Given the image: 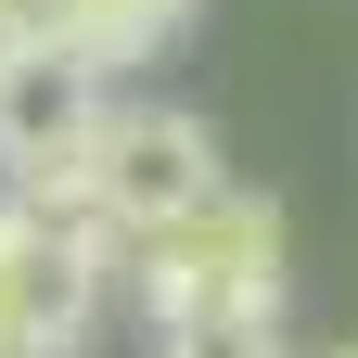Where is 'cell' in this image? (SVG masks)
Wrapping results in <instances>:
<instances>
[{
    "mask_svg": "<svg viewBox=\"0 0 358 358\" xmlns=\"http://www.w3.org/2000/svg\"><path fill=\"white\" fill-rule=\"evenodd\" d=\"M179 26H192V0H52V52H77L115 90H128V64H154Z\"/></svg>",
    "mask_w": 358,
    "mask_h": 358,
    "instance_id": "cell-5",
    "label": "cell"
},
{
    "mask_svg": "<svg viewBox=\"0 0 358 358\" xmlns=\"http://www.w3.org/2000/svg\"><path fill=\"white\" fill-rule=\"evenodd\" d=\"M128 256L141 231H115V217H38L0 192V358H77L128 294Z\"/></svg>",
    "mask_w": 358,
    "mask_h": 358,
    "instance_id": "cell-1",
    "label": "cell"
},
{
    "mask_svg": "<svg viewBox=\"0 0 358 358\" xmlns=\"http://www.w3.org/2000/svg\"><path fill=\"white\" fill-rule=\"evenodd\" d=\"M154 358H294L282 307H192V320H154Z\"/></svg>",
    "mask_w": 358,
    "mask_h": 358,
    "instance_id": "cell-6",
    "label": "cell"
},
{
    "mask_svg": "<svg viewBox=\"0 0 358 358\" xmlns=\"http://www.w3.org/2000/svg\"><path fill=\"white\" fill-rule=\"evenodd\" d=\"M320 358H358V333H345V345H320Z\"/></svg>",
    "mask_w": 358,
    "mask_h": 358,
    "instance_id": "cell-7",
    "label": "cell"
},
{
    "mask_svg": "<svg viewBox=\"0 0 358 358\" xmlns=\"http://www.w3.org/2000/svg\"><path fill=\"white\" fill-rule=\"evenodd\" d=\"M217 179H231V154H217V128L192 103H141V90H115L103 128H90V192H103L115 231H166L179 205H205Z\"/></svg>",
    "mask_w": 358,
    "mask_h": 358,
    "instance_id": "cell-3",
    "label": "cell"
},
{
    "mask_svg": "<svg viewBox=\"0 0 358 358\" xmlns=\"http://www.w3.org/2000/svg\"><path fill=\"white\" fill-rule=\"evenodd\" d=\"M103 103H115V77H90L77 52H13L0 64V179H26V166H52V154H77L90 128H103Z\"/></svg>",
    "mask_w": 358,
    "mask_h": 358,
    "instance_id": "cell-4",
    "label": "cell"
},
{
    "mask_svg": "<svg viewBox=\"0 0 358 358\" xmlns=\"http://www.w3.org/2000/svg\"><path fill=\"white\" fill-rule=\"evenodd\" d=\"M282 192L256 179H217L205 205H179L166 231H141L128 256V294L141 320H192V307H282Z\"/></svg>",
    "mask_w": 358,
    "mask_h": 358,
    "instance_id": "cell-2",
    "label": "cell"
}]
</instances>
